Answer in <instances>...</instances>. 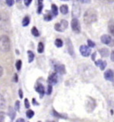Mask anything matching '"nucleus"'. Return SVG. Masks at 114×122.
Returning <instances> with one entry per match:
<instances>
[{"label":"nucleus","instance_id":"nucleus-36","mask_svg":"<svg viewBox=\"0 0 114 122\" xmlns=\"http://www.w3.org/2000/svg\"><path fill=\"white\" fill-rule=\"evenodd\" d=\"M43 7H44V5H38V10H37V13H38V14H41V12H42V11Z\"/></svg>","mask_w":114,"mask_h":122},{"label":"nucleus","instance_id":"nucleus-20","mask_svg":"<svg viewBox=\"0 0 114 122\" xmlns=\"http://www.w3.org/2000/svg\"><path fill=\"white\" fill-rule=\"evenodd\" d=\"M60 11H61V14H62L63 15L67 14L68 12V7L67 5H61L60 7Z\"/></svg>","mask_w":114,"mask_h":122},{"label":"nucleus","instance_id":"nucleus-35","mask_svg":"<svg viewBox=\"0 0 114 122\" xmlns=\"http://www.w3.org/2000/svg\"><path fill=\"white\" fill-rule=\"evenodd\" d=\"M24 105H25V107L26 109H29L30 107V102L28 99H25L24 100Z\"/></svg>","mask_w":114,"mask_h":122},{"label":"nucleus","instance_id":"nucleus-50","mask_svg":"<svg viewBox=\"0 0 114 122\" xmlns=\"http://www.w3.org/2000/svg\"><path fill=\"white\" fill-rule=\"evenodd\" d=\"M111 115H113V110H111Z\"/></svg>","mask_w":114,"mask_h":122},{"label":"nucleus","instance_id":"nucleus-31","mask_svg":"<svg viewBox=\"0 0 114 122\" xmlns=\"http://www.w3.org/2000/svg\"><path fill=\"white\" fill-rule=\"evenodd\" d=\"M20 101H16L15 103V109L17 111H20Z\"/></svg>","mask_w":114,"mask_h":122},{"label":"nucleus","instance_id":"nucleus-37","mask_svg":"<svg viewBox=\"0 0 114 122\" xmlns=\"http://www.w3.org/2000/svg\"><path fill=\"white\" fill-rule=\"evenodd\" d=\"M77 1L81 4H89L91 3V0H77Z\"/></svg>","mask_w":114,"mask_h":122},{"label":"nucleus","instance_id":"nucleus-41","mask_svg":"<svg viewBox=\"0 0 114 122\" xmlns=\"http://www.w3.org/2000/svg\"><path fill=\"white\" fill-rule=\"evenodd\" d=\"M111 61L114 62V50L111 51Z\"/></svg>","mask_w":114,"mask_h":122},{"label":"nucleus","instance_id":"nucleus-45","mask_svg":"<svg viewBox=\"0 0 114 122\" xmlns=\"http://www.w3.org/2000/svg\"><path fill=\"white\" fill-rule=\"evenodd\" d=\"M4 119H5V117H4V115H1V114H0V122H4Z\"/></svg>","mask_w":114,"mask_h":122},{"label":"nucleus","instance_id":"nucleus-33","mask_svg":"<svg viewBox=\"0 0 114 122\" xmlns=\"http://www.w3.org/2000/svg\"><path fill=\"white\" fill-rule=\"evenodd\" d=\"M87 44H88V46L89 47H91V48H94V47L95 46V44L94 42H93L92 40H87Z\"/></svg>","mask_w":114,"mask_h":122},{"label":"nucleus","instance_id":"nucleus-18","mask_svg":"<svg viewBox=\"0 0 114 122\" xmlns=\"http://www.w3.org/2000/svg\"><path fill=\"white\" fill-rule=\"evenodd\" d=\"M108 31L111 35L114 36V21H110L108 24Z\"/></svg>","mask_w":114,"mask_h":122},{"label":"nucleus","instance_id":"nucleus-15","mask_svg":"<svg viewBox=\"0 0 114 122\" xmlns=\"http://www.w3.org/2000/svg\"><path fill=\"white\" fill-rule=\"evenodd\" d=\"M100 55L101 57H107L109 55V50L107 48H103L99 50Z\"/></svg>","mask_w":114,"mask_h":122},{"label":"nucleus","instance_id":"nucleus-38","mask_svg":"<svg viewBox=\"0 0 114 122\" xmlns=\"http://www.w3.org/2000/svg\"><path fill=\"white\" fill-rule=\"evenodd\" d=\"M32 1V0H24V4H25L26 6L28 7L29 5L31 4Z\"/></svg>","mask_w":114,"mask_h":122},{"label":"nucleus","instance_id":"nucleus-2","mask_svg":"<svg viewBox=\"0 0 114 122\" xmlns=\"http://www.w3.org/2000/svg\"><path fill=\"white\" fill-rule=\"evenodd\" d=\"M11 42L10 38L6 35L0 37V50L3 52H7L10 50Z\"/></svg>","mask_w":114,"mask_h":122},{"label":"nucleus","instance_id":"nucleus-24","mask_svg":"<svg viewBox=\"0 0 114 122\" xmlns=\"http://www.w3.org/2000/svg\"><path fill=\"white\" fill-rule=\"evenodd\" d=\"M60 24H61V28H62V30H63V31L68 28V22L67 20H62L61 21V23H60Z\"/></svg>","mask_w":114,"mask_h":122},{"label":"nucleus","instance_id":"nucleus-13","mask_svg":"<svg viewBox=\"0 0 114 122\" xmlns=\"http://www.w3.org/2000/svg\"><path fill=\"white\" fill-rule=\"evenodd\" d=\"M95 65H96L97 66H99L101 71H104L107 66V62H106V61L97 60L95 62Z\"/></svg>","mask_w":114,"mask_h":122},{"label":"nucleus","instance_id":"nucleus-26","mask_svg":"<svg viewBox=\"0 0 114 122\" xmlns=\"http://www.w3.org/2000/svg\"><path fill=\"white\" fill-rule=\"evenodd\" d=\"M30 18H29L28 16H26V17L24 18L23 20H22V25H23L24 27L28 26V25H29V24H30Z\"/></svg>","mask_w":114,"mask_h":122},{"label":"nucleus","instance_id":"nucleus-23","mask_svg":"<svg viewBox=\"0 0 114 122\" xmlns=\"http://www.w3.org/2000/svg\"><path fill=\"white\" fill-rule=\"evenodd\" d=\"M54 44L57 48H61L63 46V41L60 38H57L54 41Z\"/></svg>","mask_w":114,"mask_h":122},{"label":"nucleus","instance_id":"nucleus-3","mask_svg":"<svg viewBox=\"0 0 114 122\" xmlns=\"http://www.w3.org/2000/svg\"><path fill=\"white\" fill-rule=\"evenodd\" d=\"M97 104L95 100L92 97H89L87 98V101L86 103V110L88 113L93 112L95 108L96 107Z\"/></svg>","mask_w":114,"mask_h":122},{"label":"nucleus","instance_id":"nucleus-22","mask_svg":"<svg viewBox=\"0 0 114 122\" xmlns=\"http://www.w3.org/2000/svg\"><path fill=\"white\" fill-rule=\"evenodd\" d=\"M6 106V102L4 97L0 95V109H4Z\"/></svg>","mask_w":114,"mask_h":122},{"label":"nucleus","instance_id":"nucleus-16","mask_svg":"<svg viewBox=\"0 0 114 122\" xmlns=\"http://www.w3.org/2000/svg\"><path fill=\"white\" fill-rule=\"evenodd\" d=\"M52 115L54 117H56L57 118L60 119H67L68 116L67 114H62V113H58L56 110L52 109Z\"/></svg>","mask_w":114,"mask_h":122},{"label":"nucleus","instance_id":"nucleus-34","mask_svg":"<svg viewBox=\"0 0 114 122\" xmlns=\"http://www.w3.org/2000/svg\"><path fill=\"white\" fill-rule=\"evenodd\" d=\"M5 1H6V4L9 7L13 6L14 4V0H5Z\"/></svg>","mask_w":114,"mask_h":122},{"label":"nucleus","instance_id":"nucleus-14","mask_svg":"<svg viewBox=\"0 0 114 122\" xmlns=\"http://www.w3.org/2000/svg\"><path fill=\"white\" fill-rule=\"evenodd\" d=\"M16 109H14L12 107H9L8 109V115L10 117L11 120V121H14V119L16 118Z\"/></svg>","mask_w":114,"mask_h":122},{"label":"nucleus","instance_id":"nucleus-12","mask_svg":"<svg viewBox=\"0 0 114 122\" xmlns=\"http://www.w3.org/2000/svg\"><path fill=\"white\" fill-rule=\"evenodd\" d=\"M111 37L109 35H107V34H104L101 36V42L104 44H109L111 42Z\"/></svg>","mask_w":114,"mask_h":122},{"label":"nucleus","instance_id":"nucleus-5","mask_svg":"<svg viewBox=\"0 0 114 122\" xmlns=\"http://www.w3.org/2000/svg\"><path fill=\"white\" fill-rule=\"evenodd\" d=\"M58 73L57 72L51 73L50 75L48 76V79H47L48 83L52 85H56L58 83Z\"/></svg>","mask_w":114,"mask_h":122},{"label":"nucleus","instance_id":"nucleus-27","mask_svg":"<svg viewBox=\"0 0 114 122\" xmlns=\"http://www.w3.org/2000/svg\"><path fill=\"white\" fill-rule=\"evenodd\" d=\"M31 33H32V35L35 37H38L40 36L39 31L38 30V29L36 28V27H35V26L32 27V30H31Z\"/></svg>","mask_w":114,"mask_h":122},{"label":"nucleus","instance_id":"nucleus-17","mask_svg":"<svg viewBox=\"0 0 114 122\" xmlns=\"http://www.w3.org/2000/svg\"><path fill=\"white\" fill-rule=\"evenodd\" d=\"M53 14H52V12L50 13V11H47V14L44 15V20L47 22H49V21H51L53 18Z\"/></svg>","mask_w":114,"mask_h":122},{"label":"nucleus","instance_id":"nucleus-32","mask_svg":"<svg viewBox=\"0 0 114 122\" xmlns=\"http://www.w3.org/2000/svg\"><path fill=\"white\" fill-rule=\"evenodd\" d=\"M52 85L49 84L48 86V89H47V95H50L52 93Z\"/></svg>","mask_w":114,"mask_h":122},{"label":"nucleus","instance_id":"nucleus-39","mask_svg":"<svg viewBox=\"0 0 114 122\" xmlns=\"http://www.w3.org/2000/svg\"><path fill=\"white\" fill-rule=\"evenodd\" d=\"M14 81L15 83H18V76L17 73H15L14 76Z\"/></svg>","mask_w":114,"mask_h":122},{"label":"nucleus","instance_id":"nucleus-46","mask_svg":"<svg viewBox=\"0 0 114 122\" xmlns=\"http://www.w3.org/2000/svg\"><path fill=\"white\" fill-rule=\"evenodd\" d=\"M25 122V120L22 118H20L16 120V122Z\"/></svg>","mask_w":114,"mask_h":122},{"label":"nucleus","instance_id":"nucleus-8","mask_svg":"<svg viewBox=\"0 0 114 122\" xmlns=\"http://www.w3.org/2000/svg\"><path fill=\"white\" fill-rule=\"evenodd\" d=\"M66 44H67V48L68 52L72 56H75V50H74V47L72 44V42L69 38H67L66 40Z\"/></svg>","mask_w":114,"mask_h":122},{"label":"nucleus","instance_id":"nucleus-21","mask_svg":"<svg viewBox=\"0 0 114 122\" xmlns=\"http://www.w3.org/2000/svg\"><path fill=\"white\" fill-rule=\"evenodd\" d=\"M27 53H28V62L29 63H31L34 61V57H35V55L34 54V52L32 51H31V50H28L27 52Z\"/></svg>","mask_w":114,"mask_h":122},{"label":"nucleus","instance_id":"nucleus-30","mask_svg":"<svg viewBox=\"0 0 114 122\" xmlns=\"http://www.w3.org/2000/svg\"><path fill=\"white\" fill-rule=\"evenodd\" d=\"M54 29H55L56 31L59 32H63L62 29L61 28V25L60 23H57V24H55V25H54Z\"/></svg>","mask_w":114,"mask_h":122},{"label":"nucleus","instance_id":"nucleus-29","mask_svg":"<svg viewBox=\"0 0 114 122\" xmlns=\"http://www.w3.org/2000/svg\"><path fill=\"white\" fill-rule=\"evenodd\" d=\"M21 66H22V62L21 60H18L16 62V67L18 71H20L21 70Z\"/></svg>","mask_w":114,"mask_h":122},{"label":"nucleus","instance_id":"nucleus-19","mask_svg":"<svg viewBox=\"0 0 114 122\" xmlns=\"http://www.w3.org/2000/svg\"><path fill=\"white\" fill-rule=\"evenodd\" d=\"M51 12H52V14H53V15L54 17L58 15V7L57 6V5H55V4H52V5H51Z\"/></svg>","mask_w":114,"mask_h":122},{"label":"nucleus","instance_id":"nucleus-9","mask_svg":"<svg viewBox=\"0 0 114 122\" xmlns=\"http://www.w3.org/2000/svg\"><path fill=\"white\" fill-rule=\"evenodd\" d=\"M104 78L106 81H114V72L112 70L108 69L104 72Z\"/></svg>","mask_w":114,"mask_h":122},{"label":"nucleus","instance_id":"nucleus-4","mask_svg":"<svg viewBox=\"0 0 114 122\" xmlns=\"http://www.w3.org/2000/svg\"><path fill=\"white\" fill-rule=\"evenodd\" d=\"M71 25L72 30L76 34H79L81 31V28L80 25V22L78 20L77 18H73L71 22Z\"/></svg>","mask_w":114,"mask_h":122},{"label":"nucleus","instance_id":"nucleus-49","mask_svg":"<svg viewBox=\"0 0 114 122\" xmlns=\"http://www.w3.org/2000/svg\"><path fill=\"white\" fill-rule=\"evenodd\" d=\"M16 1H17V2H20L21 0H16Z\"/></svg>","mask_w":114,"mask_h":122},{"label":"nucleus","instance_id":"nucleus-1","mask_svg":"<svg viewBox=\"0 0 114 122\" xmlns=\"http://www.w3.org/2000/svg\"><path fill=\"white\" fill-rule=\"evenodd\" d=\"M83 21L86 24H91L97 21V13L95 10L90 8L85 12Z\"/></svg>","mask_w":114,"mask_h":122},{"label":"nucleus","instance_id":"nucleus-10","mask_svg":"<svg viewBox=\"0 0 114 122\" xmlns=\"http://www.w3.org/2000/svg\"><path fill=\"white\" fill-rule=\"evenodd\" d=\"M81 14V8L79 5L77 4H74L73 6V10H72V15L75 18H77L80 16Z\"/></svg>","mask_w":114,"mask_h":122},{"label":"nucleus","instance_id":"nucleus-44","mask_svg":"<svg viewBox=\"0 0 114 122\" xmlns=\"http://www.w3.org/2000/svg\"><path fill=\"white\" fill-rule=\"evenodd\" d=\"M3 73H4V69L0 66V77L3 75Z\"/></svg>","mask_w":114,"mask_h":122},{"label":"nucleus","instance_id":"nucleus-42","mask_svg":"<svg viewBox=\"0 0 114 122\" xmlns=\"http://www.w3.org/2000/svg\"><path fill=\"white\" fill-rule=\"evenodd\" d=\"M32 103H33L34 105H39V103L36 101V99H35L34 98H33V99H32Z\"/></svg>","mask_w":114,"mask_h":122},{"label":"nucleus","instance_id":"nucleus-6","mask_svg":"<svg viewBox=\"0 0 114 122\" xmlns=\"http://www.w3.org/2000/svg\"><path fill=\"white\" fill-rule=\"evenodd\" d=\"M80 53L84 57H88L91 54V49L89 46H87L86 45H82L79 48Z\"/></svg>","mask_w":114,"mask_h":122},{"label":"nucleus","instance_id":"nucleus-7","mask_svg":"<svg viewBox=\"0 0 114 122\" xmlns=\"http://www.w3.org/2000/svg\"><path fill=\"white\" fill-rule=\"evenodd\" d=\"M54 71L60 75L66 74V68H65V66L64 65L56 64V65H54Z\"/></svg>","mask_w":114,"mask_h":122},{"label":"nucleus","instance_id":"nucleus-47","mask_svg":"<svg viewBox=\"0 0 114 122\" xmlns=\"http://www.w3.org/2000/svg\"><path fill=\"white\" fill-rule=\"evenodd\" d=\"M109 45H110V46L114 47V38L113 40H111V43L109 44Z\"/></svg>","mask_w":114,"mask_h":122},{"label":"nucleus","instance_id":"nucleus-51","mask_svg":"<svg viewBox=\"0 0 114 122\" xmlns=\"http://www.w3.org/2000/svg\"><path fill=\"white\" fill-rule=\"evenodd\" d=\"M61 1H68V0H61Z\"/></svg>","mask_w":114,"mask_h":122},{"label":"nucleus","instance_id":"nucleus-25","mask_svg":"<svg viewBox=\"0 0 114 122\" xmlns=\"http://www.w3.org/2000/svg\"><path fill=\"white\" fill-rule=\"evenodd\" d=\"M44 44L42 42H39L38 43V48H37V51L38 52L40 53V54H42L44 52Z\"/></svg>","mask_w":114,"mask_h":122},{"label":"nucleus","instance_id":"nucleus-43","mask_svg":"<svg viewBox=\"0 0 114 122\" xmlns=\"http://www.w3.org/2000/svg\"><path fill=\"white\" fill-rule=\"evenodd\" d=\"M96 54H97V52H94V53H93V54H92V55H91V59H92L93 61H95V60Z\"/></svg>","mask_w":114,"mask_h":122},{"label":"nucleus","instance_id":"nucleus-40","mask_svg":"<svg viewBox=\"0 0 114 122\" xmlns=\"http://www.w3.org/2000/svg\"><path fill=\"white\" fill-rule=\"evenodd\" d=\"M18 94H19V97L20 99H22L23 98V91L21 89H19L18 91Z\"/></svg>","mask_w":114,"mask_h":122},{"label":"nucleus","instance_id":"nucleus-11","mask_svg":"<svg viewBox=\"0 0 114 122\" xmlns=\"http://www.w3.org/2000/svg\"><path fill=\"white\" fill-rule=\"evenodd\" d=\"M35 90L37 93H38L40 94V97L42 99V97L45 94V91H44V86L41 83H38L35 87Z\"/></svg>","mask_w":114,"mask_h":122},{"label":"nucleus","instance_id":"nucleus-48","mask_svg":"<svg viewBox=\"0 0 114 122\" xmlns=\"http://www.w3.org/2000/svg\"><path fill=\"white\" fill-rule=\"evenodd\" d=\"M38 5H43V0H38Z\"/></svg>","mask_w":114,"mask_h":122},{"label":"nucleus","instance_id":"nucleus-28","mask_svg":"<svg viewBox=\"0 0 114 122\" xmlns=\"http://www.w3.org/2000/svg\"><path fill=\"white\" fill-rule=\"evenodd\" d=\"M34 111H32L31 109H28L26 111V117L28 119H31L34 117Z\"/></svg>","mask_w":114,"mask_h":122}]
</instances>
